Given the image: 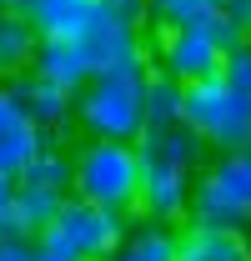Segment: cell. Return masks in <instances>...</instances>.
Segmentation results:
<instances>
[{
    "label": "cell",
    "instance_id": "1",
    "mask_svg": "<svg viewBox=\"0 0 251 261\" xmlns=\"http://www.w3.org/2000/svg\"><path fill=\"white\" fill-rule=\"evenodd\" d=\"M131 231V216L91 206L81 196H65L51 226L35 236V261H106Z\"/></svg>",
    "mask_w": 251,
    "mask_h": 261
},
{
    "label": "cell",
    "instance_id": "2",
    "mask_svg": "<svg viewBox=\"0 0 251 261\" xmlns=\"http://www.w3.org/2000/svg\"><path fill=\"white\" fill-rule=\"evenodd\" d=\"M136 191H141V151H136V141H81L70 151V196L131 216Z\"/></svg>",
    "mask_w": 251,
    "mask_h": 261
},
{
    "label": "cell",
    "instance_id": "3",
    "mask_svg": "<svg viewBox=\"0 0 251 261\" xmlns=\"http://www.w3.org/2000/svg\"><path fill=\"white\" fill-rule=\"evenodd\" d=\"M141 86H146V65L91 75L76 91V126L86 130V141H136L146 126Z\"/></svg>",
    "mask_w": 251,
    "mask_h": 261
},
{
    "label": "cell",
    "instance_id": "4",
    "mask_svg": "<svg viewBox=\"0 0 251 261\" xmlns=\"http://www.w3.org/2000/svg\"><path fill=\"white\" fill-rule=\"evenodd\" d=\"M241 35L226 25V15H211L201 25H181V31H151L146 40V61L161 75H171L176 86H196V81H216L226 50Z\"/></svg>",
    "mask_w": 251,
    "mask_h": 261
},
{
    "label": "cell",
    "instance_id": "5",
    "mask_svg": "<svg viewBox=\"0 0 251 261\" xmlns=\"http://www.w3.org/2000/svg\"><path fill=\"white\" fill-rule=\"evenodd\" d=\"M181 126L211 151H251V100L236 96L221 75L181 86Z\"/></svg>",
    "mask_w": 251,
    "mask_h": 261
},
{
    "label": "cell",
    "instance_id": "6",
    "mask_svg": "<svg viewBox=\"0 0 251 261\" xmlns=\"http://www.w3.org/2000/svg\"><path fill=\"white\" fill-rule=\"evenodd\" d=\"M186 221L246 231V221H251V151H216V161L201 166V176L191 181Z\"/></svg>",
    "mask_w": 251,
    "mask_h": 261
},
{
    "label": "cell",
    "instance_id": "7",
    "mask_svg": "<svg viewBox=\"0 0 251 261\" xmlns=\"http://www.w3.org/2000/svg\"><path fill=\"white\" fill-rule=\"evenodd\" d=\"M76 45L86 50L91 75H101V70H141V65H151V61H146V25H131V20H121V15H111L106 0H101V10H95L91 20L81 25Z\"/></svg>",
    "mask_w": 251,
    "mask_h": 261
},
{
    "label": "cell",
    "instance_id": "8",
    "mask_svg": "<svg viewBox=\"0 0 251 261\" xmlns=\"http://www.w3.org/2000/svg\"><path fill=\"white\" fill-rule=\"evenodd\" d=\"M191 181L196 171H181V166L166 161H141V191H136V211L156 226H176L186 221L191 211Z\"/></svg>",
    "mask_w": 251,
    "mask_h": 261
},
{
    "label": "cell",
    "instance_id": "9",
    "mask_svg": "<svg viewBox=\"0 0 251 261\" xmlns=\"http://www.w3.org/2000/svg\"><path fill=\"white\" fill-rule=\"evenodd\" d=\"M10 86V96L15 106L26 111V121H31L40 136H61V130L76 126V96L61 91V86H51V81H40V75H15V81H5Z\"/></svg>",
    "mask_w": 251,
    "mask_h": 261
},
{
    "label": "cell",
    "instance_id": "10",
    "mask_svg": "<svg viewBox=\"0 0 251 261\" xmlns=\"http://www.w3.org/2000/svg\"><path fill=\"white\" fill-rule=\"evenodd\" d=\"M31 75H40V81H51V86H61V91L76 96L91 81V61L76 45V35H40L35 56H31Z\"/></svg>",
    "mask_w": 251,
    "mask_h": 261
},
{
    "label": "cell",
    "instance_id": "11",
    "mask_svg": "<svg viewBox=\"0 0 251 261\" xmlns=\"http://www.w3.org/2000/svg\"><path fill=\"white\" fill-rule=\"evenodd\" d=\"M176 261H251V236L231 226L186 221L176 231Z\"/></svg>",
    "mask_w": 251,
    "mask_h": 261
},
{
    "label": "cell",
    "instance_id": "12",
    "mask_svg": "<svg viewBox=\"0 0 251 261\" xmlns=\"http://www.w3.org/2000/svg\"><path fill=\"white\" fill-rule=\"evenodd\" d=\"M136 151H141V161H166V166H181V171H201V156H206V146L181 121L176 126H146L136 136Z\"/></svg>",
    "mask_w": 251,
    "mask_h": 261
},
{
    "label": "cell",
    "instance_id": "13",
    "mask_svg": "<svg viewBox=\"0 0 251 261\" xmlns=\"http://www.w3.org/2000/svg\"><path fill=\"white\" fill-rule=\"evenodd\" d=\"M15 181H20V186H31V191L70 196V146H65L61 136H45V141H40V151L26 161V171H20Z\"/></svg>",
    "mask_w": 251,
    "mask_h": 261
},
{
    "label": "cell",
    "instance_id": "14",
    "mask_svg": "<svg viewBox=\"0 0 251 261\" xmlns=\"http://www.w3.org/2000/svg\"><path fill=\"white\" fill-rule=\"evenodd\" d=\"M35 25L15 10H0V81H15L31 70V56H35Z\"/></svg>",
    "mask_w": 251,
    "mask_h": 261
},
{
    "label": "cell",
    "instance_id": "15",
    "mask_svg": "<svg viewBox=\"0 0 251 261\" xmlns=\"http://www.w3.org/2000/svg\"><path fill=\"white\" fill-rule=\"evenodd\" d=\"M106 261H176V226L141 221V226L126 231V241Z\"/></svg>",
    "mask_w": 251,
    "mask_h": 261
},
{
    "label": "cell",
    "instance_id": "16",
    "mask_svg": "<svg viewBox=\"0 0 251 261\" xmlns=\"http://www.w3.org/2000/svg\"><path fill=\"white\" fill-rule=\"evenodd\" d=\"M101 10V0H40L31 10L35 35H81V25Z\"/></svg>",
    "mask_w": 251,
    "mask_h": 261
},
{
    "label": "cell",
    "instance_id": "17",
    "mask_svg": "<svg viewBox=\"0 0 251 261\" xmlns=\"http://www.w3.org/2000/svg\"><path fill=\"white\" fill-rule=\"evenodd\" d=\"M40 141H45V136L26 121V111H15V116L0 126V176H10V181H15V176L26 171V161L40 151Z\"/></svg>",
    "mask_w": 251,
    "mask_h": 261
},
{
    "label": "cell",
    "instance_id": "18",
    "mask_svg": "<svg viewBox=\"0 0 251 261\" xmlns=\"http://www.w3.org/2000/svg\"><path fill=\"white\" fill-rule=\"evenodd\" d=\"M141 111H146V126H176V121H181V86H176L171 75H161L156 65H146ZM146 126H141V130H146Z\"/></svg>",
    "mask_w": 251,
    "mask_h": 261
},
{
    "label": "cell",
    "instance_id": "19",
    "mask_svg": "<svg viewBox=\"0 0 251 261\" xmlns=\"http://www.w3.org/2000/svg\"><path fill=\"white\" fill-rule=\"evenodd\" d=\"M221 15V0H146V25L151 31H181Z\"/></svg>",
    "mask_w": 251,
    "mask_h": 261
},
{
    "label": "cell",
    "instance_id": "20",
    "mask_svg": "<svg viewBox=\"0 0 251 261\" xmlns=\"http://www.w3.org/2000/svg\"><path fill=\"white\" fill-rule=\"evenodd\" d=\"M65 196H51V191H31V186H20L15 181V236H26V241H35L40 231L51 226V216L61 211Z\"/></svg>",
    "mask_w": 251,
    "mask_h": 261
},
{
    "label": "cell",
    "instance_id": "21",
    "mask_svg": "<svg viewBox=\"0 0 251 261\" xmlns=\"http://www.w3.org/2000/svg\"><path fill=\"white\" fill-rule=\"evenodd\" d=\"M221 15L241 40H251V0H221Z\"/></svg>",
    "mask_w": 251,
    "mask_h": 261
},
{
    "label": "cell",
    "instance_id": "22",
    "mask_svg": "<svg viewBox=\"0 0 251 261\" xmlns=\"http://www.w3.org/2000/svg\"><path fill=\"white\" fill-rule=\"evenodd\" d=\"M0 236H15V181L0 176Z\"/></svg>",
    "mask_w": 251,
    "mask_h": 261
},
{
    "label": "cell",
    "instance_id": "23",
    "mask_svg": "<svg viewBox=\"0 0 251 261\" xmlns=\"http://www.w3.org/2000/svg\"><path fill=\"white\" fill-rule=\"evenodd\" d=\"M0 261H35V246L26 236H0Z\"/></svg>",
    "mask_w": 251,
    "mask_h": 261
},
{
    "label": "cell",
    "instance_id": "24",
    "mask_svg": "<svg viewBox=\"0 0 251 261\" xmlns=\"http://www.w3.org/2000/svg\"><path fill=\"white\" fill-rule=\"evenodd\" d=\"M15 111H20V106H15V96H10V86L0 81V126H5V121H10Z\"/></svg>",
    "mask_w": 251,
    "mask_h": 261
},
{
    "label": "cell",
    "instance_id": "25",
    "mask_svg": "<svg viewBox=\"0 0 251 261\" xmlns=\"http://www.w3.org/2000/svg\"><path fill=\"white\" fill-rule=\"evenodd\" d=\"M35 5H40V0H5V10H15V15H26V20H31Z\"/></svg>",
    "mask_w": 251,
    "mask_h": 261
},
{
    "label": "cell",
    "instance_id": "26",
    "mask_svg": "<svg viewBox=\"0 0 251 261\" xmlns=\"http://www.w3.org/2000/svg\"><path fill=\"white\" fill-rule=\"evenodd\" d=\"M246 236H251V221H246Z\"/></svg>",
    "mask_w": 251,
    "mask_h": 261
},
{
    "label": "cell",
    "instance_id": "27",
    "mask_svg": "<svg viewBox=\"0 0 251 261\" xmlns=\"http://www.w3.org/2000/svg\"><path fill=\"white\" fill-rule=\"evenodd\" d=\"M0 10H5V0H0Z\"/></svg>",
    "mask_w": 251,
    "mask_h": 261
},
{
    "label": "cell",
    "instance_id": "28",
    "mask_svg": "<svg viewBox=\"0 0 251 261\" xmlns=\"http://www.w3.org/2000/svg\"><path fill=\"white\" fill-rule=\"evenodd\" d=\"M246 100H251V91H246Z\"/></svg>",
    "mask_w": 251,
    "mask_h": 261
}]
</instances>
